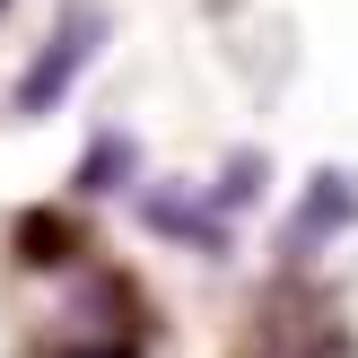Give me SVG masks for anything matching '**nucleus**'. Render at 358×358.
<instances>
[{
    "label": "nucleus",
    "mask_w": 358,
    "mask_h": 358,
    "mask_svg": "<svg viewBox=\"0 0 358 358\" xmlns=\"http://www.w3.org/2000/svg\"><path fill=\"white\" fill-rule=\"evenodd\" d=\"M87 52H96V17H70V27L52 35V62H35V70H27V87H17V105H52V96L70 87V70L87 62Z\"/></svg>",
    "instance_id": "obj_1"
}]
</instances>
